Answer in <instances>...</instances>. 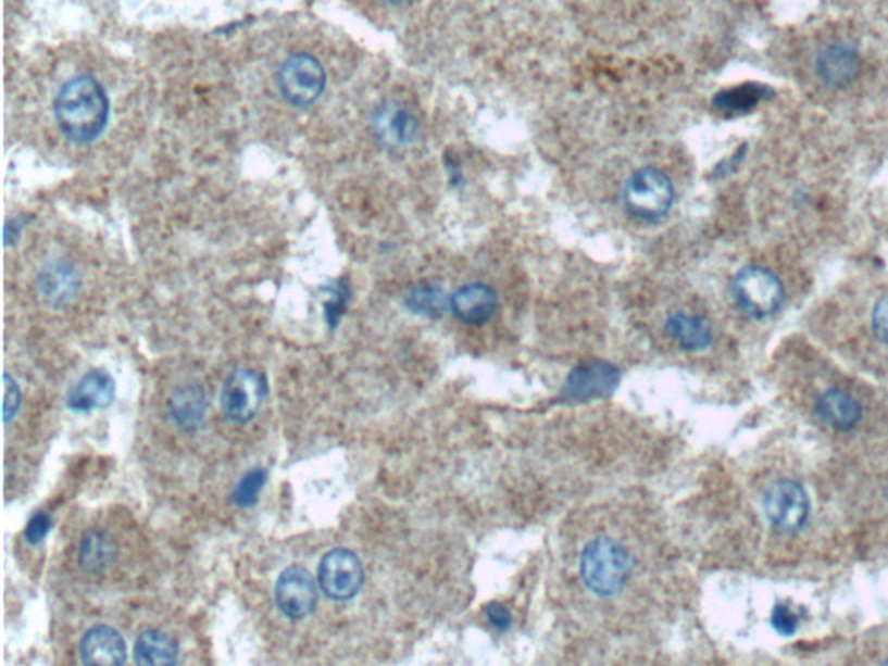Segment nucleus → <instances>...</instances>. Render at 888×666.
<instances>
[{
  "label": "nucleus",
  "mask_w": 888,
  "mask_h": 666,
  "mask_svg": "<svg viewBox=\"0 0 888 666\" xmlns=\"http://www.w3.org/2000/svg\"><path fill=\"white\" fill-rule=\"evenodd\" d=\"M266 481V469L258 467V469L249 470V473L241 477L238 485L235 486V490H233L232 494L233 503L241 508L252 507V505L258 503L259 494L264 490Z\"/></svg>",
  "instance_id": "obj_24"
},
{
  "label": "nucleus",
  "mask_w": 888,
  "mask_h": 666,
  "mask_svg": "<svg viewBox=\"0 0 888 666\" xmlns=\"http://www.w3.org/2000/svg\"><path fill=\"white\" fill-rule=\"evenodd\" d=\"M623 200L637 219L660 221L674 205V185L660 168H640L625 185Z\"/></svg>",
  "instance_id": "obj_4"
},
{
  "label": "nucleus",
  "mask_w": 888,
  "mask_h": 666,
  "mask_svg": "<svg viewBox=\"0 0 888 666\" xmlns=\"http://www.w3.org/2000/svg\"><path fill=\"white\" fill-rule=\"evenodd\" d=\"M666 331L686 351H704L712 344L713 336L709 323L695 314L683 311L672 314L666 319Z\"/></svg>",
  "instance_id": "obj_21"
},
{
  "label": "nucleus",
  "mask_w": 888,
  "mask_h": 666,
  "mask_svg": "<svg viewBox=\"0 0 888 666\" xmlns=\"http://www.w3.org/2000/svg\"><path fill=\"white\" fill-rule=\"evenodd\" d=\"M873 331L881 342L888 344V296L881 297L873 310Z\"/></svg>",
  "instance_id": "obj_29"
},
{
  "label": "nucleus",
  "mask_w": 888,
  "mask_h": 666,
  "mask_svg": "<svg viewBox=\"0 0 888 666\" xmlns=\"http://www.w3.org/2000/svg\"><path fill=\"white\" fill-rule=\"evenodd\" d=\"M118 557L115 538L103 529H87L78 546V566L87 575L98 576L107 573Z\"/></svg>",
  "instance_id": "obj_16"
},
{
  "label": "nucleus",
  "mask_w": 888,
  "mask_h": 666,
  "mask_svg": "<svg viewBox=\"0 0 888 666\" xmlns=\"http://www.w3.org/2000/svg\"><path fill=\"white\" fill-rule=\"evenodd\" d=\"M885 663H888V659H887V662H885Z\"/></svg>",
  "instance_id": "obj_32"
},
{
  "label": "nucleus",
  "mask_w": 888,
  "mask_h": 666,
  "mask_svg": "<svg viewBox=\"0 0 888 666\" xmlns=\"http://www.w3.org/2000/svg\"><path fill=\"white\" fill-rule=\"evenodd\" d=\"M637 571V557L614 531H597L576 557L578 581L592 598L614 599L628 589Z\"/></svg>",
  "instance_id": "obj_1"
},
{
  "label": "nucleus",
  "mask_w": 888,
  "mask_h": 666,
  "mask_svg": "<svg viewBox=\"0 0 888 666\" xmlns=\"http://www.w3.org/2000/svg\"><path fill=\"white\" fill-rule=\"evenodd\" d=\"M407 305L416 314L438 316L447 305V297L442 293L441 288L433 287V285H418L408 292Z\"/></svg>",
  "instance_id": "obj_23"
},
{
  "label": "nucleus",
  "mask_w": 888,
  "mask_h": 666,
  "mask_svg": "<svg viewBox=\"0 0 888 666\" xmlns=\"http://www.w3.org/2000/svg\"><path fill=\"white\" fill-rule=\"evenodd\" d=\"M734 302L750 318L765 319L779 311L785 301L781 280L765 267L748 266L734 276Z\"/></svg>",
  "instance_id": "obj_3"
},
{
  "label": "nucleus",
  "mask_w": 888,
  "mask_h": 666,
  "mask_svg": "<svg viewBox=\"0 0 888 666\" xmlns=\"http://www.w3.org/2000/svg\"><path fill=\"white\" fill-rule=\"evenodd\" d=\"M815 415L833 429L849 430L858 426L863 410L852 395L840 389H829L815 403Z\"/></svg>",
  "instance_id": "obj_18"
},
{
  "label": "nucleus",
  "mask_w": 888,
  "mask_h": 666,
  "mask_svg": "<svg viewBox=\"0 0 888 666\" xmlns=\"http://www.w3.org/2000/svg\"><path fill=\"white\" fill-rule=\"evenodd\" d=\"M51 528V516L46 514V512H35L32 519L28 520V525H26V542L30 543V545H39V543H42L43 540H46V537H48Z\"/></svg>",
  "instance_id": "obj_26"
},
{
  "label": "nucleus",
  "mask_w": 888,
  "mask_h": 666,
  "mask_svg": "<svg viewBox=\"0 0 888 666\" xmlns=\"http://www.w3.org/2000/svg\"><path fill=\"white\" fill-rule=\"evenodd\" d=\"M80 662L84 665H124L127 662V644L115 628L96 625L82 637Z\"/></svg>",
  "instance_id": "obj_10"
},
{
  "label": "nucleus",
  "mask_w": 888,
  "mask_h": 666,
  "mask_svg": "<svg viewBox=\"0 0 888 666\" xmlns=\"http://www.w3.org/2000/svg\"><path fill=\"white\" fill-rule=\"evenodd\" d=\"M375 134L380 141L389 147H404L416 138L418 133V122L410 110L398 103H384L375 110L374 118Z\"/></svg>",
  "instance_id": "obj_14"
},
{
  "label": "nucleus",
  "mask_w": 888,
  "mask_h": 666,
  "mask_svg": "<svg viewBox=\"0 0 888 666\" xmlns=\"http://www.w3.org/2000/svg\"><path fill=\"white\" fill-rule=\"evenodd\" d=\"M276 87L290 106H313L326 87V74L322 63L311 54L299 52L282 63L276 75Z\"/></svg>",
  "instance_id": "obj_5"
},
{
  "label": "nucleus",
  "mask_w": 888,
  "mask_h": 666,
  "mask_svg": "<svg viewBox=\"0 0 888 666\" xmlns=\"http://www.w3.org/2000/svg\"><path fill=\"white\" fill-rule=\"evenodd\" d=\"M799 616L795 615L793 611L786 606H776L773 619H771L774 630L781 633V636H793L797 628H799Z\"/></svg>",
  "instance_id": "obj_28"
},
{
  "label": "nucleus",
  "mask_w": 888,
  "mask_h": 666,
  "mask_svg": "<svg viewBox=\"0 0 888 666\" xmlns=\"http://www.w3.org/2000/svg\"><path fill=\"white\" fill-rule=\"evenodd\" d=\"M207 409L209 404H207L205 392L202 387L195 386V384L177 387L168 400L171 418L180 429L195 430L202 426Z\"/></svg>",
  "instance_id": "obj_19"
},
{
  "label": "nucleus",
  "mask_w": 888,
  "mask_h": 666,
  "mask_svg": "<svg viewBox=\"0 0 888 666\" xmlns=\"http://www.w3.org/2000/svg\"><path fill=\"white\" fill-rule=\"evenodd\" d=\"M116 386L112 375L104 370L87 372L68 392L66 404L74 412L104 410L115 400Z\"/></svg>",
  "instance_id": "obj_12"
},
{
  "label": "nucleus",
  "mask_w": 888,
  "mask_h": 666,
  "mask_svg": "<svg viewBox=\"0 0 888 666\" xmlns=\"http://www.w3.org/2000/svg\"><path fill=\"white\" fill-rule=\"evenodd\" d=\"M80 287V273L68 261L46 264L37 278V292L40 299L52 307H63L74 301Z\"/></svg>",
  "instance_id": "obj_11"
},
{
  "label": "nucleus",
  "mask_w": 888,
  "mask_h": 666,
  "mask_svg": "<svg viewBox=\"0 0 888 666\" xmlns=\"http://www.w3.org/2000/svg\"><path fill=\"white\" fill-rule=\"evenodd\" d=\"M276 606L288 619L308 618L318 606V585L302 566H288L278 576L275 587Z\"/></svg>",
  "instance_id": "obj_9"
},
{
  "label": "nucleus",
  "mask_w": 888,
  "mask_h": 666,
  "mask_svg": "<svg viewBox=\"0 0 888 666\" xmlns=\"http://www.w3.org/2000/svg\"><path fill=\"white\" fill-rule=\"evenodd\" d=\"M618 384V370L610 363L592 362L579 366L567 382L571 400H588L611 392Z\"/></svg>",
  "instance_id": "obj_17"
},
{
  "label": "nucleus",
  "mask_w": 888,
  "mask_h": 666,
  "mask_svg": "<svg viewBox=\"0 0 888 666\" xmlns=\"http://www.w3.org/2000/svg\"><path fill=\"white\" fill-rule=\"evenodd\" d=\"M497 293L485 284H471L459 288L450 299L451 311L460 322L481 325L497 311Z\"/></svg>",
  "instance_id": "obj_15"
},
{
  "label": "nucleus",
  "mask_w": 888,
  "mask_h": 666,
  "mask_svg": "<svg viewBox=\"0 0 888 666\" xmlns=\"http://www.w3.org/2000/svg\"><path fill=\"white\" fill-rule=\"evenodd\" d=\"M54 118L70 142L86 147L101 138L110 118L104 87L90 75L70 78L54 98Z\"/></svg>",
  "instance_id": "obj_2"
},
{
  "label": "nucleus",
  "mask_w": 888,
  "mask_h": 666,
  "mask_svg": "<svg viewBox=\"0 0 888 666\" xmlns=\"http://www.w3.org/2000/svg\"><path fill=\"white\" fill-rule=\"evenodd\" d=\"M773 95V89L765 84L748 83L718 92L713 98V106L724 113H747L753 110L762 99L771 98Z\"/></svg>",
  "instance_id": "obj_22"
},
{
  "label": "nucleus",
  "mask_w": 888,
  "mask_h": 666,
  "mask_svg": "<svg viewBox=\"0 0 888 666\" xmlns=\"http://www.w3.org/2000/svg\"><path fill=\"white\" fill-rule=\"evenodd\" d=\"M348 287H346L343 281H335V284H332V297L325 304L326 319L330 323V328L337 325L340 314L343 313V305H346V301H348Z\"/></svg>",
  "instance_id": "obj_25"
},
{
  "label": "nucleus",
  "mask_w": 888,
  "mask_h": 666,
  "mask_svg": "<svg viewBox=\"0 0 888 666\" xmlns=\"http://www.w3.org/2000/svg\"><path fill=\"white\" fill-rule=\"evenodd\" d=\"M266 395V377L261 372L237 368L224 380L221 389V409L229 420L243 426L258 417Z\"/></svg>",
  "instance_id": "obj_6"
},
{
  "label": "nucleus",
  "mask_w": 888,
  "mask_h": 666,
  "mask_svg": "<svg viewBox=\"0 0 888 666\" xmlns=\"http://www.w3.org/2000/svg\"><path fill=\"white\" fill-rule=\"evenodd\" d=\"M859 72L858 49L849 42H835L817 54L815 74L829 87L849 84Z\"/></svg>",
  "instance_id": "obj_13"
},
{
  "label": "nucleus",
  "mask_w": 888,
  "mask_h": 666,
  "mask_svg": "<svg viewBox=\"0 0 888 666\" xmlns=\"http://www.w3.org/2000/svg\"><path fill=\"white\" fill-rule=\"evenodd\" d=\"M764 512L776 531L793 535L808 525L811 503L800 482L781 479L765 491Z\"/></svg>",
  "instance_id": "obj_7"
},
{
  "label": "nucleus",
  "mask_w": 888,
  "mask_h": 666,
  "mask_svg": "<svg viewBox=\"0 0 888 666\" xmlns=\"http://www.w3.org/2000/svg\"><path fill=\"white\" fill-rule=\"evenodd\" d=\"M4 422L9 424L16 417L17 410L22 406V391L11 375H4Z\"/></svg>",
  "instance_id": "obj_27"
},
{
  "label": "nucleus",
  "mask_w": 888,
  "mask_h": 666,
  "mask_svg": "<svg viewBox=\"0 0 888 666\" xmlns=\"http://www.w3.org/2000/svg\"><path fill=\"white\" fill-rule=\"evenodd\" d=\"M486 618L497 630H506L512 624L511 611L506 610L502 602H491L486 607Z\"/></svg>",
  "instance_id": "obj_30"
},
{
  "label": "nucleus",
  "mask_w": 888,
  "mask_h": 666,
  "mask_svg": "<svg viewBox=\"0 0 888 666\" xmlns=\"http://www.w3.org/2000/svg\"><path fill=\"white\" fill-rule=\"evenodd\" d=\"M383 2H386V4L396 5L401 4V2H404V0H383Z\"/></svg>",
  "instance_id": "obj_31"
},
{
  "label": "nucleus",
  "mask_w": 888,
  "mask_h": 666,
  "mask_svg": "<svg viewBox=\"0 0 888 666\" xmlns=\"http://www.w3.org/2000/svg\"><path fill=\"white\" fill-rule=\"evenodd\" d=\"M320 589L332 601L346 602L357 598L365 583V568L354 552L334 549L323 555L318 568Z\"/></svg>",
  "instance_id": "obj_8"
},
{
  "label": "nucleus",
  "mask_w": 888,
  "mask_h": 666,
  "mask_svg": "<svg viewBox=\"0 0 888 666\" xmlns=\"http://www.w3.org/2000/svg\"><path fill=\"white\" fill-rule=\"evenodd\" d=\"M179 644L162 630H145L134 644V659L139 665H176Z\"/></svg>",
  "instance_id": "obj_20"
}]
</instances>
